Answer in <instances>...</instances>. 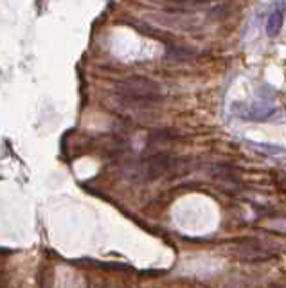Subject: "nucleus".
I'll return each instance as SVG.
<instances>
[{
	"label": "nucleus",
	"instance_id": "f257e3e1",
	"mask_svg": "<svg viewBox=\"0 0 286 288\" xmlns=\"http://www.w3.org/2000/svg\"><path fill=\"white\" fill-rule=\"evenodd\" d=\"M115 94L126 105H149L161 98V87L144 76H132L115 87Z\"/></svg>",
	"mask_w": 286,
	"mask_h": 288
},
{
	"label": "nucleus",
	"instance_id": "f03ea898",
	"mask_svg": "<svg viewBox=\"0 0 286 288\" xmlns=\"http://www.w3.org/2000/svg\"><path fill=\"white\" fill-rule=\"evenodd\" d=\"M184 160L175 159L166 153H157V155H149L139 166V171L144 178L151 180V178L162 177V175L169 173V171H180L184 167Z\"/></svg>",
	"mask_w": 286,
	"mask_h": 288
},
{
	"label": "nucleus",
	"instance_id": "7ed1b4c3",
	"mask_svg": "<svg viewBox=\"0 0 286 288\" xmlns=\"http://www.w3.org/2000/svg\"><path fill=\"white\" fill-rule=\"evenodd\" d=\"M238 256L243 261H257V259H270L272 252L270 250H265L263 247L256 245V243H245L238 250Z\"/></svg>",
	"mask_w": 286,
	"mask_h": 288
},
{
	"label": "nucleus",
	"instance_id": "20e7f679",
	"mask_svg": "<svg viewBox=\"0 0 286 288\" xmlns=\"http://www.w3.org/2000/svg\"><path fill=\"white\" fill-rule=\"evenodd\" d=\"M274 108L267 105H252V106H243V112H240V117L243 119H252V121H267L274 115Z\"/></svg>",
	"mask_w": 286,
	"mask_h": 288
},
{
	"label": "nucleus",
	"instance_id": "39448f33",
	"mask_svg": "<svg viewBox=\"0 0 286 288\" xmlns=\"http://www.w3.org/2000/svg\"><path fill=\"white\" fill-rule=\"evenodd\" d=\"M284 9H286V4H277V9H275V11L270 15V18H268L267 34L270 36V38L277 36L279 31H281L282 22H284Z\"/></svg>",
	"mask_w": 286,
	"mask_h": 288
},
{
	"label": "nucleus",
	"instance_id": "423d86ee",
	"mask_svg": "<svg viewBox=\"0 0 286 288\" xmlns=\"http://www.w3.org/2000/svg\"><path fill=\"white\" fill-rule=\"evenodd\" d=\"M178 137V133L175 130H169V128H162V130H155V132L149 135V140L153 142H166V140H173Z\"/></svg>",
	"mask_w": 286,
	"mask_h": 288
},
{
	"label": "nucleus",
	"instance_id": "0eeeda50",
	"mask_svg": "<svg viewBox=\"0 0 286 288\" xmlns=\"http://www.w3.org/2000/svg\"><path fill=\"white\" fill-rule=\"evenodd\" d=\"M259 148L267 150V152H270V153H281L282 152V148H277V146H267V144H261Z\"/></svg>",
	"mask_w": 286,
	"mask_h": 288
}]
</instances>
